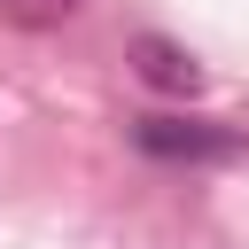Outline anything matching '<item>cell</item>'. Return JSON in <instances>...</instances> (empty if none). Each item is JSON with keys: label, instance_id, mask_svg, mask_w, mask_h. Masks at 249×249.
<instances>
[{"label": "cell", "instance_id": "obj_2", "mask_svg": "<svg viewBox=\"0 0 249 249\" xmlns=\"http://www.w3.org/2000/svg\"><path fill=\"white\" fill-rule=\"evenodd\" d=\"M132 70H140V86H156V93H202V62L179 47V39H163V31H140L132 39Z\"/></svg>", "mask_w": 249, "mask_h": 249}, {"label": "cell", "instance_id": "obj_1", "mask_svg": "<svg viewBox=\"0 0 249 249\" xmlns=\"http://www.w3.org/2000/svg\"><path fill=\"white\" fill-rule=\"evenodd\" d=\"M132 148L156 163H233L249 156V132L210 124V117H132Z\"/></svg>", "mask_w": 249, "mask_h": 249}, {"label": "cell", "instance_id": "obj_3", "mask_svg": "<svg viewBox=\"0 0 249 249\" xmlns=\"http://www.w3.org/2000/svg\"><path fill=\"white\" fill-rule=\"evenodd\" d=\"M70 16H78V0H0V23H16V31H54Z\"/></svg>", "mask_w": 249, "mask_h": 249}]
</instances>
